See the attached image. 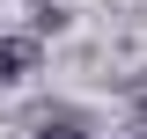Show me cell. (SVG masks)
<instances>
[{
    "instance_id": "2",
    "label": "cell",
    "mask_w": 147,
    "mask_h": 139,
    "mask_svg": "<svg viewBox=\"0 0 147 139\" xmlns=\"http://www.w3.org/2000/svg\"><path fill=\"white\" fill-rule=\"evenodd\" d=\"M37 139H88V132H81V124H74V117H59V124H44V132H37Z\"/></svg>"
},
{
    "instance_id": "3",
    "label": "cell",
    "mask_w": 147,
    "mask_h": 139,
    "mask_svg": "<svg viewBox=\"0 0 147 139\" xmlns=\"http://www.w3.org/2000/svg\"><path fill=\"white\" fill-rule=\"evenodd\" d=\"M140 124H147V103H140Z\"/></svg>"
},
{
    "instance_id": "1",
    "label": "cell",
    "mask_w": 147,
    "mask_h": 139,
    "mask_svg": "<svg viewBox=\"0 0 147 139\" xmlns=\"http://www.w3.org/2000/svg\"><path fill=\"white\" fill-rule=\"evenodd\" d=\"M37 66V37H0V88H15Z\"/></svg>"
}]
</instances>
